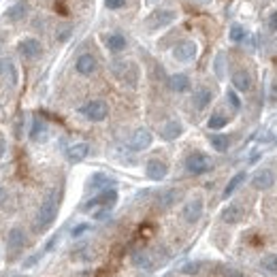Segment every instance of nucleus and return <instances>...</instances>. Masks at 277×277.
Wrapping results in <instances>:
<instances>
[{
	"instance_id": "nucleus-1",
	"label": "nucleus",
	"mask_w": 277,
	"mask_h": 277,
	"mask_svg": "<svg viewBox=\"0 0 277 277\" xmlns=\"http://www.w3.org/2000/svg\"><path fill=\"white\" fill-rule=\"evenodd\" d=\"M58 209H60V192L58 190H49L47 196L41 203L39 213H37V222H34L37 230L49 228L53 224V220L58 218Z\"/></svg>"
},
{
	"instance_id": "nucleus-2",
	"label": "nucleus",
	"mask_w": 277,
	"mask_h": 277,
	"mask_svg": "<svg viewBox=\"0 0 277 277\" xmlns=\"http://www.w3.org/2000/svg\"><path fill=\"white\" fill-rule=\"evenodd\" d=\"M111 73L120 79L122 83H128L135 87L139 81V66L135 62H128V60H113L111 62Z\"/></svg>"
},
{
	"instance_id": "nucleus-3",
	"label": "nucleus",
	"mask_w": 277,
	"mask_h": 277,
	"mask_svg": "<svg viewBox=\"0 0 277 277\" xmlns=\"http://www.w3.org/2000/svg\"><path fill=\"white\" fill-rule=\"evenodd\" d=\"M177 20V13L173 9H156L151 15H147L145 20V28L147 30H158V28H164V26H171Z\"/></svg>"
},
{
	"instance_id": "nucleus-4",
	"label": "nucleus",
	"mask_w": 277,
	"mask_h": 277,
	"mask_svg": "<svg viewBox=\"0 0 277 277\" xmlns=\"http://www.w3.org/2000/svg\"><path fill=\"white\" fill-rule=\"evenodd\" d=\"M79 111H81L83 118H87L90 122H103L107 115H109V107H107L105 101H98V98H96V101L85 103Z\"/></svg>"
},
{
	"instance_id": "nucleus-5",
	"label": "nucleus",
	"mask_w": 277,
	"mask_h": 277,
	"mask_svg": "<svg viewBox=\"0 0 277 277\" xmlns=\"http://www.w3.org/2000/svg\"><path fill=\"white\" fill-rule=\"evenodd\" d=\"M211 166H213L211 160L205 154H201V151H194V154L186 158V168L190 175H203V173L211 171Z\"/></svg>"
},
{
	"instance_id": "nucleus-6",
	"label": "nucleus",
	"mask_w": 277,
	"mask_h": 277,
	"mask_svg": "<svg viewBox=\"0 0 277 277\" xmlns=\"http://www.w3.org/2000/svg\"><path fill=\"white\" fill-rule=\"evenodd\" d=\"M115 203H118V192H115V188H111V190H103L101 194L96 196V199L87 201V203L83 205V209H85V211H90V209H94V207L111 209Z\"/></svg>"
},
{
	"instance_id": "nucleus-7",
	"label": "nucleus",
	"mask_w": 277,
	"mask_h": 277,
	"mask_svg": "<svg viewBox=\"0 0 277 277\" xmlns=\"http://www.w3.org/2000/svg\"><path fill=\"white\" fill-rule=\"evenodd\" d=\"M203 199L201 196H194V199H190L186 205H183V220L188 222V224H196V222L201 220V216H203Z\"/></svg>"
},
{
	"instance_id": "nucleus-8",
	"label": "nucleus",
	"mask_w": 277,
	"mask_h": 277,
	"mask_svg": "<svg viewBox=\"0 0 277 277\" xmlns=\"http://www.w3.org/2000/svg\"><path fill=\"white\" fill-rule=\"evenodd\" d=\"M17 51H20L26 60H37L43 53V45L37 39H24V41H20V45H17Z\"/></svg>"
},
{
	"instance_id": "nucleus-9",
	"label": "nucleus",
	"mask_w": 277,
	"mask_h": 277,
	"mask_svg": "<svg viewBox=\"0 0 277 277\" xmlns=\"http://www.w3.org/2000/svg\"><path fill=\"white\" fill-rule=\"evenodd\" d=\"M166 173H168L166 162H162V160H158V158L147 160V164H145V175H147V179L160 181V179H164V177H166Z\"/></svg>"
},
{
	"instance_id": "nucleus-10",
	"label": "nucleus",
	"mask_w": 277,
	"mask_h": 277,
	"mask_svg": "<svg viewBox=\"0 0 277 277\" xmlns=\"http://www.w3.org/2000/svg\"><path fill=\"white\" fill-rule=\"evenodd\" d=\"M151 132L147 128H137L135 132H132V137L128 141V145L130 149H135V151H141V149H147L151 145Z\"/></svg>"
},
{
	"instance_id": "nucleus-11",
	"label": "nucleus",
	"mask_w": 277,
	"mask_h": 277,
	"mask_svg": "<svg viewBox=\"0 0 277 277\" xmlns=\"http://www.w3.org/2000/svg\"><path fill=\"white\" fill-rule=\"evenodd\" d=\"M175 60L179 62H192L196 58V43L194 41H181L177 43V47L173 49Z\"/></svg>"
},
{
	"instance_id": "nucleus-12",
	"label": "nucleus",
	"mask_w": 277,
	"mask_h": 277,
	"mask_svg": "<svg viewBox=\"0 0 277 277\" xmlns=\"http://www.w3.org/2000/svg\"><path fill=\"white\" fill-rule=\"evenodd\" d=\"M130 262L135 264L139 271H145V273L154 269V258H151V254L143 252V249H135V252L130 254Z\"/></svg>"
},
{
	"instance_id": "nucleus-13",
	"label": "nucleus",
	"mask_w": 277,
	"mask_h": 277,
	"mask_svg": "<svg viewBox=\"0 0 277 277\" xmlns=\"http://www.w3.org/2000/svg\"><path fill=\"white\" fill-rule=\"evenodd\" d=\"M75 68H77V73L79 75H92L96 73V68H98V62L96 58L92 56V53H83V56H79L77 62H75Z\"/></svg>"
},
{
	"instance_id": "nucleus-14",
	"label": "nucleus",
	"mask_w": 277,
	"mask_h": 277,
	"mask_svg": "<svg viewBox=\"0 0 277 277\" xmlns=\"http://www.w3.org/2000/svg\"><path fill=\"white\" fill-rule=\"evenodd\" d=\"M273 183H275V175L269 168H262V171H258L252 177V186L256 190H269V188H273Z\"/></svg>"
},
{
	"instance_id": "nucleus-15",
	"label": "nucleus",
	"mask_w": 277,
	"mask_h": 277,
	"mask_svg": "<svg viewBox=\"0 0 277 277\" xmlns=\"http://www.w3.org/2000/svg\"><path fill=\"white\" fill-rule=\"evenodd\" d=\"M87 154H90V145H87V143H75V145H70L66 149V158H68V162H73V164L85 160Z\"/></svg>"
},
{
	"instance_id": "nucleus-16",
	"label": "nucleus",
	"mask_w": 277,
	"mask_h": 277,
	"mask_svg": "<svg viewBox=\"0 0 277 277\" xmlns=\"http://www.w3.org/2000/svg\"><path fill=\"white\" fill-rule=\"evenodd\" d=\"M232 85H235V90H239V92H249L252 90V75L243 68L235 70V73H232Z\"/></svg>"
},
{
	"instance_id": "nucleus-17",
	"label": "nucleus",
	"mask_w": 277,
	"mask_h": 277,
	"mask_svg": "<svg viewBox=\"0 0 277 277\" xmlns=\"http://www.w3.org/2000/svg\"><path fill=\"white\" fill-rule=\"evenodd\" d=\"M168 87H171L173 92H188L190 90V77L183 75V73H175L168 77Z\"/></svg>"
},
{
	"instance_id": "nucleus-18",
	"label": "nucleus",
	"mask_w": 277,
	"mask_h": 277,
	"mask_svg": "<svg viewBox=\"0 0 277 277\" xmlns=\"http://www.w3.org/2000/svg\"><path fill=\"white\" fill-rule=\"evenodd\" d=\"M183 132V126L177 120H171V122H166L164 126H162V130H160V135H162V139H166V141H175L177 137H179Z\"/></svg>"
},
{
	"instance_id": "nucleus-19",
	"label": "nucleus",
	"mask_w": 277,
	"mask_h": 277,
	"mask_svg": "<svg viewBox=\"0 0 277 277\" xmlns=\"http://www.w3.org/2000/svg\"><path fill=\"white\" fill-rule=\"evenodd\" d=\"M7 245L11 249H22L26 245V232L22 228H11L7 237Z\"/></svg>"
},
{
	"instance_id": "nucleus-20",
	"label": "nucleus",
	"mask_w": 277,
	"mask_h": 277,
	"mask_svg": "<svg viewBox=\"0 0 277 277\" xmlns=\"http://www.w3.org/2000/svg\"><path fill=\"white\" fill-rule=\"evenodd\" d=\"M222 220H224L226 224H237V222L243 220V209H241L239 205H228V207L222 211Z\"/></svg>"
},
{
	"instance_id": "nucleus-21",
	"label": "nucleus",
	"mask_w": 277,
	"mask_h": 277,
	"mask_svg": "<svg viewBox=\"0 0 277 277\" xmlns=\"http://www.w3.org/2000/svg\"><path fill=\"white\" fill-rule=\"evenodd\" d=\"M26 15H28V7H26V3H15L11 9H7L5 17L9 22H22Z\"/></svg>"
},
{
	"instance_id": "nucleus-22",
	"label": "nucleus",
	"mask_w": 277,
	"mask_h": 277,
	"mask_svg": "<svg viewBox=\"0 0 277 277\" xmlns=\"http://www.w3.org/2000/svg\"><path fill=\"white\" fill-rule=\"evenodd\" d=\"M211 98H213V94H211L209 87H199V90L194 92V107H196L199 111H203L205 107L211 103Z\"/></svg>"
},
{
	"instance_id": "nucleus-23",
	"label": "nucleus",
	"mask_w": 277,
	"mask_h": 277,
	"mask_svg": "<svg viewBox=\"0 0 277 277\" xmlns=\"http://www.w3.org/2000/svg\"><path fill=\"white\" fill-rule=\"evenodd\" d=\"M90 186L94 188V190H111V188L115 186V181L111 179L109 175H103V173H96L94 177H92V181H90Z\"/></svg>"
},
{
	"instance_id": "nucleus-24",
	"label": "nucleus",
	"mask_w": 277,
	"mask_h": 277,
	"mask_svg": "<svg viewBox=\"0 0 277 277\" xmlns=\"http://www.w3.org/2000/svg\"><path fill=\"white\" fill-rule=\"evenodd\" d=\"M126 45H128V41H126V37H122V34H109V37H107V47L115 53L124 51Z\"/></svg>"
},
{
	"instance_id": "nucleus-25",
	"label": "nucleus",
	"mask_w": 277,
	"mask_h": 277,
	"mask_svg": "<svg viewBox=\"0 0 277 277\" xmlns=\"http://www.w3.org/2000/svg\"><path fill=\"white\" fill-rule=\"evenodd\" d=\"M209 143L216 151H222V154H224V151H228V147H230V137L228 135H211Z\"/></svg>"
},
{
	"instance_id": "nucleus-26",
	"label": "nucleus",
	"mask_w": 277,
	"mask_h": 277,
	"mask_svg": "<svg viewBox=\"0 0 277 277\" xmlns=\"http://www.w3.org/2000/svg\"><path fill=\"white\" fill-rule=\"evenodd\" d=\"M0 73H3L5 77H9L11 85L17 83V70H15V66H13L11 60H0Z\"/></svg>"
},
{
	"instance_id": "nucleus-27",
	"label": "nucleus",
	"mask_w": 277,
	"mask_h": 277,
	"mask_svg": "<svg viewBox=\"0 0 277 277\" xmlns=\"http://www.w3.org/2000/svg\"><path fill=\"white\" fill-rule=\"evenodd\" d=\"M243 181H245V173L241 171V173H237L235 177H232V179L228 181V186L224 188V199H230V196H232V192H235L237 188H239L241 183H243Z\"/></svg>"
},
{
	"instance_id": "nucleus-28",
	"label": "nucleus",
	"mask_w": 277,
	"mask_h": 277,
	"mask_svg": "<svg viewBox=\"0 0 277 277\" xmlns=\"http://www.w3.org/2000/svg\"><path fill=\"white\" fill-rule=\"evenodd\" d=\"M177 199H179V192H177V190H166L162 196H160L158 205H160V207H162V209H168V207H171V205H173Z\"/></svg>"
},
{
	"instance_id": "nucleus-29",
	"label": "nucleus",
	"mask_w": 277,
	"mask_h": 277,
	"mask_svg": "<svg viewBox=\"0 0 277 277\" xmlns=\"http://www.w3.org/2000/svg\"><path fill=\"white\" fill-rule=\"evenodd\" d=\"M45 132H47V128H45V124H43L39 118L34 120V124H32V130H30V139L32 141H41V139H45Z\"/></svg>"
},
{
	"instance_id": "nucleus-30",
	"label": "nucleus",
	"mask_w": 277,
	"mask_h": 277,
	"mask_svg": "<svg viewBox=\"0 0 277 277\" xmlns=\"http://www.w3.org/2000/svg\"><path fill=\"white\" fill-rule=\"evenodd\" d=\"M228 124V118L226 115H222V113H213L211 118H209V122H207V126L211 128V130H220V128H224Z\"/></svg>"
},
{
	"instance_id": "nucleus-31",
	"label": "nucleus",
	"mask_w": 277,
	"mask_h": 277,
	"mask_svg": "<svg viewBox=\"0 0 277 277\" xmlns=\"http://www.w3.org/2000/svg\"><path fill=\"white\" fill-rule=\"evenodd\" d=\"M260 264H262V269H266L269 273L277 275V254H264Z\"/></svg>"
},
{
	"instance_id": "nucleus-32",
	"label": "nucleus",
	"mask_w": 277,
	"mask_h": 277,
	"mask_svg": "<svg viewBox=\"0 0 277 277\" xmlns=\"http://www.w3.org/2000/svg\"><path fill=\"white\" fill-rule=\"evenodd\" d=\"M245 37H247V32L243 30V26H232L230 28V41L232 43H241Z\"/></svg>"
},
{
	"instance_id": "nucleus-33",
	"label": "nucleus",
	"mask_w": 277,
	"mask_h": 277,
	"mask_svg": "<svg viewBox=\"0 0 277 277\" xmlns=\"http://www.w3.org/2000/svg\"><path fill=\"white\" fill-rule=\"evenodd\" d=\"M226 101H228V105L232 107L235 111H239L241 109V101H239V96L232 92V90H228V94H226Z\"/></svg>"
},
{
	"instance_id": "nucleus-34",
	"label": "nucleus",
	"mask_w": 277,
	"mask_h": 277,
	"mask_svg": "<svg viewBox=\"0 0 277 277\" xmlns=\"http://www.w3.org/2000/svg\"><path fill=\"white\" fill-rule=\"evenodd\" d=\"M128 0H105V7L111 9V11H118V9H124L126 7Z\"/></svg>"
},
{
	"instance_id": "nucleus-35",
	"label": "nucleus",
	"mask_w": 277,
	"mask_h": 277,
	"mask_svg": "<svg viewBox=\"0 0 277 277\" xmlns=\"http://www.w3.org/2000/svg\"><path fill=\"white\" fill-rule=\"evenodd\" d=\"M266 28H269V32H277V11L271 13L269 22H266Z\"/></svg>"
},
{
	"instance_id": "nucleus-36",
	"label": "nucleus",
	"mask_w": 277,
	"mask_h": 277,
	"mask_svg": "<svg viewBox=\"0 0 277 277\" xmlns=\"http://www.w3.org/2000/svg\"><path fill=\"white\" fill-rule=\"evenodd\" d=\"M199 269H201V264H199V262H190V264H186V266H183V273L194 275V273H199Z\"/></svg>"
},
{
	"instance_id": "nucleus-37",
	"label": "nucleus",
	"mask_w": 277,
	"mask_h": 277,
	"mask_svg": "<svg viewBox=\"0 0 277 277\" xmlns=\"http://www.w3.org/2000/svg\"><path fill=\"white\" fill-rule=\"evenodd\" d=\"M87 228H90L87 224H79V226H75V228H73V237H81Z\"/></svg>"
},
{
	"instance_id": "nucleus-38",
	"label": "nucleus",
	"mask_w": 277,
	"mask_h": 277,
	"mask_svg": "<svg viewBox=\"0 0 277 277\" xmlns=\"http://www.w3.org/2000/svg\"><path fill=\"white\" fill-rule=\"evenodd\" d=\"M224 277H243V275H241V271H237V269H226Z\"/></svg>"
},
{
	"instance_id": "nucleus-39",
	"label": "nucleus",
	"mask_w": 277,
	"mask_h": 277,
	"mask_svg": "<svg viewBox=\"0 0 277 277\" xmlns=\"http://www.w3.org/2000/svg\"><path fill=\"white\" fill-rule=\"evenodd\" d=\"M271 101H277V79H273V83H271Z\"/></svg>"
},
{
	"instance_id": "nucleus-40",
	"label": "nucleus",
	"mask_w": 277,
	"mask_h": 277,
	"mask_svg": "<svg viewBox=\"0 0 277 277\" xmlns=\"http://www.w3.org/2000/svg\"><path fill=\"white\" fill-rule=\"evenodd\" d=\"M5 151H7V141H5V137L0 135V158L5 156Z\"/></svg>"
},
{
	"instance_id": "nucleus-41",
	"label": "nucleus",
	"mask_w": 277,
	"mask_h": 277,
	"mask_svg": "<svg viewBox=\"0 0 277 277\" xmlns=\"http://www.w3.org/2000/svg\"><path fill=\"white\" fill-rule=\"evenodd\" d=\"M7 201V190H5V188L3 186H0V207H3V203Z\"/></svg>"
},
{
	"instance_id": "nucleus-42",
	"label": "nucleus",
	"mask_w": 277,
	"mask_h": 277,
	"mask_svg": "<svg viewBox=\"0 0 277 277\" xmlns=\"http://www.w3.org/2000/svg\"><path fill=\"white\" fill-rule=\"evenodd\" d=\"M143 3H145L147 7H154V5H158V3H160V0H143Z\"/></svg>"
},
{
	"instance_id": "nucleus-43",
	"label": "nucleus",
	"mask_w": 277,
	"mask_h": 277,
	"mask_svg": "<svg viewBox=\"0 0 277 277\" xmlns=\"http://www.w3.org/2000/svg\"><path fill=\"white\" fill-rule=\"evenodd\" d=\"M194 3H199V5H207V3H211V0H194Z\"/></svg>"
}]
</instances>
